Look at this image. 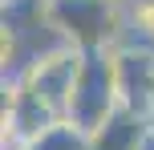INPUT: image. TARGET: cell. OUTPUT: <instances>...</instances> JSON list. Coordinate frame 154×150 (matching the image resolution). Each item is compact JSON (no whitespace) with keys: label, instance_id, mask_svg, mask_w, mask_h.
I'll return each instance as SVG.
<instances>
[{"label":"cell","instance_id":"6da1fadb","mask_svg":"<svg viewBox=\"0 0 154 150\" xmlns=\"http://www.w3.org/2000/svg\"><path fill=\"white\" fill-rule=\"evenodd\" d=\"M114 49H81L77 81H73L69 106H65V118H73L77 126L89 130V134L122 106V85H118V57H114Z\"/></svg>","mask_w":154,"mask_h":150},{"label":"cell","instance_id":"7a4b0ae2","mask_svg":"<svg viewBox=\"0 0 154 150\" xmlns=\"http://www.w3.org/2000/svg\"><path fill=\"white\" fill-rule=\"evenodd\" d=\"M49 20L77 49H114L126 32L118 0H49Z\"/></svg>","mask_w":154,"mask_h":150},{"label":"cell","instance_id":"3957f363","mask_svg":"<svg viewBox=\"0 0 154 150\" xmlns=\"http://www.w3.org/2000/svg\"><path fill=\"white\" fill-rule=\"evenodd\" d=\"M57 118H61V114L32 85L12 81V85H8V106H4V146L24 150V142H32V138H37L49 122H57Z\"/></svg>","mask_w":154,"mask_h":150},{"label":"cell","instance_id":"277c9868","mask_svg":"<svg viewBox=\"0 0 154 150\" xmlns=\"http://www.w3.org/2000/svg\"><path fill=\"white\" fill-rule=\"evenodd\" d=\"M77 65H81V49H77V45H61V49H53L49 57H41L20 81L32 85V89H37V93L65 118V106H69L73 81H77Z\"/></svg>","mask_w":154,"mask_h":150},{"label":"cell","instance_id":"5b68a950","mask_svg":"<svg viewBox=\"0 0 154 150\" xmlns=\"http://www.w3.org/2000/svg\"><path fill=\"white\" fill-rule=\"evenodd\" d=\"M114 57H118L122 102L154 122V49L150 45H118Z\"/></svg>","mask_w":154,"mask_h":150},{"label":"cell","instance_id":"8992f818","mask_svg":"<svg viewBox=\"0 0 154 150\" xmlns=\"http://www.w3.org/2000/svg\"><path fill=\"white\" fill-rule=\"evenodd\" d=\"M150 126H154V122L146 118V114L130 110V106L122 102L97 130H93V150H142Z\"/></svg>","mask_w":154,"mask_h":150},{"label":"cell","instance_id":"52a82bcc","mask_svg":"<svg viewBox=\"0 0 154 150\" xmlns=\"http://www.w3.org/2000/svg\"><path fill=\"white\" fill-rule=\"evenodd\" d=\"M24 150H93V134L81 130L73 118H57L32 142H24Z\"/></svg>","mask_w":154,"mask_h":150},{"label":"cell","instance_id":"ba28073f","mask_svg":"<svg viewBox=\"0 0 154 150\" xmlns=\"http://www.w3.org/2000/svg\"><path fill=\"white\" fill-rule=\"evenodd\" d=\"M130 29L154 49V0H134L130 4Z\"/></svg>","mask_w":154,"mask_h":150},{"label":"cell","instance_id":"9c48e42d","mask_svg":"<svg viewBox=\"0 0 154 150\" xmlns=\"http://www.w3.org/2000/svg\"><path fill=\"white\" fill-rule=\"evenodd\" d=\"M142 150H154V126H150V134H146V142H142Z\"/></svg>","mask_w":154,"mask_h":150}]
</instances>
